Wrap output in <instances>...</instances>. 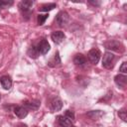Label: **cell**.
Segmentation results:
<instances>
[{
  "label": "cell",
  "mask_w": 127,
  "mask_h": 127,
  "mask_svg": "<svg viewBox=\"0 0 127 127\" xmlns=\"http://www.w3.org/2000/svg\"><path fill=\"white\" fill-rule=\"evenodd\" d=\"M33 4H34V1H31V0H24V1H21L19 3V9L22 12L23 17L26 20H28L32 14L31 8H32Z\"/></svg>",
  "instance_id": "6da1fadb"
},
{
  "label": "cell",
  "mask_w": 127,
  "mask_h": 127,
  "mask_svg": "<svg viewBox=\"0 0 127 127\" xmlns=\"http://www.w3.org/2000/svg\"><path fill=\"white\" fill-rule=\"evenodd\" d=\"M68 20H69V15L65 11H60L55 18V22L59 27H64L68 23Z\"/></svg>",
  "instance_id": "7a4b0ae2"
},
{
  "label": "cell",
  "mask_w": 127,
  "mask_h": 127,
  "mask_svg": "<svg viewBox=\"0 0 127 127\" xmlns=\"http://www.w3.org/2000/svg\"><path fill=\"white\" fill-rule=\"evenodd\" d=\"M114 59H115V56H114L113 53H111V52L104 53L103 59H102V66L105 67V68H107V69L112 68L113 67Z\"/></svg>",
  "instance_id": "3957f363"
},
{
  "label": "cell",
  "mask_w": 127,
  "mask_h": 127,
  "mask_svg": "<svg viewBox=\"0 0 127 127\" xmlns=\"http://www.w3.org/2000/svg\"><path fill=\"white\" fill-rule=\"evenodd\" d=\"M35 47H36V49H37V51H38V54H39L40 56L46 55V54L50 51V49H51V46H50L49 42H48L47 39H45V38H43L37 45H35Z\"/></svg>",
  "instance_id": "277c9868"
},
{
  "label": "cell",
  "mask_w": 127,
  "mask_h": 127,
  "mask_svg": "<svg viewBox=\"0 0 127 127\" xmlns=\"http://www.w3.org/2000/svg\"><path fill=\"white\" fill-rule=\"evenodd\" d=\"M88 59H89V61L91 62V64H96L98 62H99V60H100V57H101V53H100V51L98 50V49H91L89 52H88Z\"/></svg>",
  "instance_id": "5b68a950"
},
{
  "label": "cell",
  "mask_w": 127,
  "mask_h": 127,
  "mask_svg": "<svg viewBox=\"0 0 127 127\" xmlns=\"http://www.w3.org/2000/svg\"><path fill=\"white\" fill-rule=\"evenodd\" d=\"M114 82L118 87H120L122 89H125L126 84H127V76L125 74H122V73L116 74L114 76Z\"/></svg>",
  "instance_id": "8992f818"
},
{
  "label": "cell",
  "mask_w": 127,
  "mask_h": 127,
  "mask_svg": "<svg viewBox=\"0 0 127 127\" xmlns=\"http://www.w3.org/2000/svg\"><path fill=\"white\" fill-rule=\"evenodd\" d=\"M23 106L26 107L28 110H38L40 105H41V101L39 99H32V100H25L23 102Z\"/></svg>",
  "instance_id": "52a82bcc"
},
{
  "label": "cell",
  "mask_w": 127,
  "mask_h": 127,
  "mask_svg": "<svg viewBox=\"0 0 127 127\" xmlns=\"http://www.w3.org/2000/svg\"><path fill=\"white\" fill-rule=\"evenodd\" d=\"M13 111H14V114L20 119H23L28 115V109L26 107H24V106H20V105L19 106H15Z\"/></svg>",
  "instance_id": "ba28073f"
},
{
  "label": "cell",
  "mask_w": 127,
  "mask_h": 127,
  "mask_svg": "<svg viewBox=\"0 0 127 127\" xmlns=\"http://www.w3.org/2000/svg\"><path fill=\"white\" fill-rule=\"evenodd\" d=\"M105 48L107 50H110V51H115V52H119L120 50V47H121V44L120 42L116 41V40H111V41H108L104 44Z\"/></svg>",
  "instance_id": "9c48e42d"
},
{
  "label": "cell",
  "mask_w": 127,
  "mask_h": 127,
  "mask_svg": "<svg viewBox=\"0 0 127 127\" xmlns=\"http://www.w3.org/2000/svg\"><path fill=\"white\" fill-rule=\"evenodd\" d=\"M64 38H65V35H64V33L62 32V31H55V32L52 33V35H51V39H52L53 42L56 43V44L62 43Z\"/></svg>",
  "instance_id": "30bf717a"
},
{
  "label": "cell",
  "mask_w": 127,
  "mask_h": 127,
  "mask_svg": "<svg viewBox=\"0 0 127 127\" xmlns=\"http://www.w3.org/2000/svg\"><path fill=\"white\" fill-rule=\"evenodd\" d=\"M0 83L4 89L8 90L12 86V78L9 75H2L0 77Z\"/></svg>",
  "instance_id": "8fae6325"
},
{
  "label": "cell",
  "mask_w": 127,
  "mask_h": 127,
  "mask_svg": "<svg viewBox=\"0 0 127 127\" xmlns=\"http://www.w3.org/2000/svg\"><path fill=\"white\" fill-rule=\"evenodd\" d=\"M58 119V123L61 127H70L71 126V123L72 121H70L67 117H65L64 115H59L57 117Z\"/></svg>",
  "instance_id": "7c38bea8"
},
{
  "label": "cell",
  "mask_w": 127,
  "mask_h": 127,
  "mask_svg": "<svg viewBox=\"0 0 127 127\" xmlns=\"http://www.w3.org/2000/svg\"><path fill=\"white\" fill-rule=\"evenodd\" d=\"M63 108V101L59 97H55L51 102V109L53 111H60Z\"/></svg>",
  "instance_id": "4fadbf2b"
},
{
  "label": "cell",
  "mask_w": 127,
  "mask_h": 127,
  "mask_svg": "<svg viewBox=\"0 0 127 127\" xmlns=\"http://www.w3.org/2000/svg\"><path fill=\"white\" fill-rule=\"evenodd\" d=\"M73 63L78 66H82L86 64V58L82 54H77L73 58Z\"/></svg>",
  "instance_id": "5bb4252c"
},
{
  "label": "cell",
  "mask_w": 127,
  "mask_h": 127,
  "mask_svg": "<svg viewBox=\"0 0 127 127\" xmlns=\"http://www.w3.org/2000/svg\"><path fill=\"white\" fill-rule=\"evenodd\" d=\"M61 63H62V61H61V57H60V54H59V52H56V54L54 55L53 59H51V60L49 61L48 64H49L50 66H56V65L60 64Z\"/></svg>",
  "instance_id": "9a60e30c"
},
{
  "label": "cell",
  "mask_w": 127,
  "mask_h": 127,
  "mask_svg": "<svg viewBox=\"0 0 127 127\" xmlns=\"http://www.w3.org/2000/svg\"><path fill=\"white\" fill-rule=\"evenodd\" d=\"M103 114H104V113H103V111H101V110H91V111L87 112V116L90 117L91 119H94V120L100 118Z\"/></svg>",
  "instance_id": "2e32d148"
},
{
  "label": "cell",
  "mask_w": 127,
  "mask_h": 127,
  "mask_svg": "<svg viewBox=\"0 0 127 127\" xmlns=\"http://www.w3.org/2000/svg\"><path fill=\"white\" fill-rule=\"evenodd\" d=\"M57 7L56 3H48V4H43L42 6L39 7V10L42 12H49L51 10H53L54 8Z\"/></svg>",
  "instance_id": "e0dca14e"
},
{
  "label": "cell",
  "mask_w": 127,
  "mask_h": 127,
  "mask_svg": "<svg viewBox=\"0 0 127 127\" xmlns=\"http://www.w3.org/2000/svg\"><path fill=\"white\" fill-rule=\"evenodd\" d=\"M28 55H29L30 58H33V59H37V58L40 56V55L38 54V51H37L35 45H33V46H31V47L29 48V50H28Z\"/></svg>",
  "instance_id": "ac0fdd59"
},
{
  "label": "cell",
  "mask_w": 127,
  "mask_h": 127,
  "mask_svg": "<svg viewBox=\"0 0 127 127\" xmlns=\"http://www.w3.org/2000/svg\"><path fill=\"white\" fill-rule=\"evenodd\" d=\"M49 18V14H39L38 17H37V21H38V25L42 26L44 25V23L46 22V20Z\"/></svg>",
  "instance_id": "d6986e66"
},
{
  "label": "cell",
  "mask_w": 127,
  "mask_h": 127,
  "mask_svg": "<svg viewBox=\"0 0 127 127\" xmlns=\"http://www.w3.org/2000/svg\"><path fill=\"white\" fill-rule=\"evenodd\" d=\"M13 1L12 0H0V8H9L10 6L13 5Z\"/></svg>",
  "instance_id": "ffe728a7"
},
{
  "label": "cell",
  "mask_w": 127,
  "mask_h": 127,
  "mask_svg": "<svg viewBox=\"0 0 127 127\" xmlns=\"http://www.w3.org/2000/svg\"><path fill=\"white\" fill-rule=\"evenodd\" d=\"M64 116L67 117L70 121H74L75 116H74V112H73V111H71V110H69V109L65 110V112H64Z\"/></svg>",
  "instance_id": "44dd1931"
},
{
  "label": "cell",
  "mask_w": 127,
  "mask_h": 127,
  "mask_svg": "<svg viewBox=\"0 0 127 127\" xmlns=\"http://www.w3.org/2000/svg\"><path fill=\"white\" fill-rule=\"evenodd\" d=\"M118 116L122 119V121H124V122L127 121V119H126V110H125V108H122V109L118 110Z\"/></svg>",
  "instance_id": "7402d4cb"
},
{
  "label": "cell",
  "mask_w": 127,
  "mask_h": 127,
  "mask_svg": "<svg viewBox=\"0 0 127 127\" xmlns=\"http://www.w3.org/2000/svg\"><path fill=\"white\" fill-rule=\"evenodd\" d=\"M119 71L122 72L123 74H125V73L127 72V63H126V62H123V63H122L121 66L119 67Z\"/></svg>",
  "instance_id": "603a6c76"
},
{
  "label": "cell",
  "mask_w": 127,
  "mask_h": 127,
  "mask_svg": "<svg viewBox=\"0 0 127 127\" xmlns=\"http://www.w3.org/2000/svg\"><path fill=\"white\" fill-rule=\"evenodd\" d=\"M100 3H101L100 1H89V2H88V4L93 5V6H99Z\"/></svg>",
  "instance_id": "cb8c5ba5"
},
{
  "label": "cell",
  "mask_w": 127,
  "mask_h": 127,
  "mask_svg": "<svg viewBox=\"0 0 127 127\" xmlns=\"http://www.w3.org/2000/svg\"><path fill=\"white\" fill-rule=\"evenodd\" d=\"M17 127H27V125H26V124H23V123H21V124H19Z\"/></svg>",
  "instance_id": "d4e9b609"
},
{
  "label": "cell",
  "mask_w": 127,
  "mask_h": 127,
  "mask_svg": "<svg viewBox=\"0 0 127 127\" xmlns=\"http://www.w3.org/2000/svg\"><path fill=\"white\" fill-rule=\"evenodd\" d=\"M70 127H75V126H72V125H71V126H70Z\"/></svg>",
  "instance_id": "484cf974"
},
{
  "label": "cell",
  "mask_w": 127,
  "mask_h": 127,
  "mask_svg": "<svg viewBox=\"0 0 127 127\" xmlns=\"http://www.w3.org/2000/svg\"><path fill=\"white\" fill-rule=\"evenodd\" d=\"M0 99H1V94H0Z\"/></svg>",
  "instance_id": "4316f807"
}]
</instances>
